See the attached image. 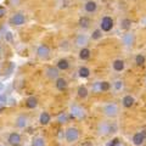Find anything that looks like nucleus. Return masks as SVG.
Returning a JSON list of instances; mask_svg holds the SVG:
<instances>
[{
	"label": "nucleus",
	"mask_w": 146,
	"mask_h": 146,
	"mask_svg": "<svg viewBox=\"0 0 146 146\" xmlns=\"http://www.w3.org/2000/svg\"><path fill=\"white\" fill-rule=\"evenodd\" d=\"M4 86H5V85H4V83H0V93L4 90Z\"/></svg>",
	"instance_id": "obj_39"
},
{
	"label": "nucleus",
	"mask_w": 146,
	"mask_h": 146,
	"mask_svg": "<svg viewBox=\"0 0 146 146\" xmlns=\"http://www.w3.org/2000/svg\"><path fill=\"white\" fill-rule=\"evenodd\" d=\"M61 49H63V50H67V49H68V43L66 42V40L61 43Z\"/></svg>",
	"instance_id": "obj_37"
},
{
	"label": "nucleus",
	"mask_w": 146,
	"mask_h": 146,
	"mask_svg": "<svg viewBox=\"0 0 146 146\" xmlns=\"http://www.w3.org/2000/svg\"><path fill=\"white\" fill-rule=\"evenodd\" d=\"M55 86H56V89L58 91H65L68 88V83H67V80L65 78L58 77L57 79H55Z\"/></svg>",
	"instance_id": "obj_14"
},
{
	"label": "nucleus",
	"mask_w": 146,
	"mask_h": 146,
	"mask_svg": "<svg viewBox=\"0 0 146 146\" xmlns=\"http://www.w3.org/2000/svg\"><path fill=\"white\" fill-rule=\"evenodd\" d=\"M117 146H125V145H124V144H121V143H118V145H117Z\"/></svg>",
	"instance_id": "obj_40"
},
{
	"label": "nucleus",
	"mask_w": 146,
	"mask_h": 146,
	"mask_svg": "<svg viewBox=\"0 0 146 146\" xmlns=\"http://www.w3.org/2000/svg\"><path fill=\"white\" fill-rule=\"evenodd\" d=\"M134 102H135V100L131 95H125V96L122 99V105H123V107H125V108H130L134 105Z\"/></svg>",
	"instance_id": "obj_19"
},
{
	"label": "nucleus",
	"mask_w": 146,
	"mask_h": 146,
	"mask_svg": "<svg viewBox=\"0 0 146 146\" xmlns=\"http://www.w3.org/2000/svg\"><path fill=\"white\" fill-rule=\"evenodd\" d=\"M112 68L116 72H122L125 68V62L123 60H121V58H117V60H115L112 62Z\"/></svg>",
	"instance_id": "obj_17"
},
{
	"label": "nucleus",
	"mask_w": 146,
	"mask_h": 146,
	"mask_svg": "<svg viewBox=\"0 0 146 146\" xmlns=\"http://www.w3.org/2000/svg\"><path fill=\"white\" fill-rule=\"evenodd\" d=\"M115 27V21L111 16H104L100 21V29L102 32H111Z\"/></svg>",
	"instance_id": "obj_5"
},
{
	"label": "nucleus",
	"mask_w": 146,
	"mask_h": 146,
	"mask_svg": "<svg viewBox=\"0 0 146 146\" xmlns=\"http://www.w3.org/2000/svg\"><path fill=\"white\" fill-rule=\"evenodd\" d=\"M7 5L11 7L18 6V5H21V0H7Z\"/></svg>",
	"instance_id": "obj_32"
},
{
	"label": "nucleus",
	"mask_w": 146,
	"mask_h": 146,
	"mask_svg": "<svg viewBox=\"0 0 146 146\" xmlns=\"http://www.w3.org/2000/svg\"><path fill=\"white\" fill-rule=\"evenodd\" d=\"M32 146H46V143L42 136H35L32 139Z\"/></svg>",
	"instance_id": "obj_26"
},
{
	"label": "nucleus",
	"mask_w": 146,
	"mask_h": 146,
	"mask_svg": "<svg viewBox=\"0 0 146 146\" xmlns=\"http://www.w3.org/2000/svg\"><path fill=\"white\" fill-rule=\"evenodd\" d=\"M78 76L80 77V78H83V79L89 78L90 77V70L88 67H85V66H82L78 70Z\"/></svg>",
	"instance_id": "obj_23"
},
{
	"label": "nucleus",
	"mask_w": 146,
	"mask_h": 146,
	"mask_svg": "<svg viewBox=\"0 0 146 146\" xmlns=\"http://www.w3.org/2000/svg\"><path fill=\"white\" fill-rule=\"evenodd\" d=\"M74 44L78 48H85L89 44V36L86 34H78L74 40Z\"/></svg>",
	"instance_id": "obj_11"
},
{
	"label": "nucleus",
	"mask_w": 146,
	"mask_h": 146,
	"mask_svg": "<svg viewBox=\"0 0 146 146\" xmlns=\"http://www.w3.org/2000/svg\"><path fill=\"white\" fill-rule=\"evenodd\" d=\"M91 56V51H90V49L88 48H80V51H79V58L82 61H86V60H89Z\"/></svg>",
	"instance_id": "obj_21"
},
{
	"label": "nucleus",
	"mask_w": 146,
	"mask_h": 146,
	"mask_svg": "<svg viewBox=\"0 0 146 146\" xmlns=\"http://www.w3.org/2000/svg\"><path fill=\"white\" fill-rule=\"evenodd\" d=\"M0 39H1V33H0Z\"/></svg>",
	"instance_id": "obj_42"
},
{
	"label": "nucleus",
	"mask_w": 146,
	"mask_h": 146,
	"mask_svg": "<svg viewBox=\"0 0 146 146\" xmlns=\"http://www.w3.org/2000/svg\"><path fill=\"white\" fill-rule=\"evenodd\" d=\"M6 13H7L6 7H5V6H3V5H0V18L5 17V16H6Z\"/></svg>",
	"instance_id": "obj_34"
},
{
	"label": "nucleus",
	"mask_w": 146,
	"mask_h": 146,
	"mask_svg": "<svg viewBox=\"0 0 146 146\" xmlns=\"http://www.w3.org/2000/svg\"><path fill=\"white\" fill-rule=\"evenodd\" d=\"M65 138L68 144H74L79 140V130L76 127H70L67 128L65 131Z\"/></svg>",
	"instance_id": "obj_3"
},
{
	"label": "nucleus",
	"mask_w": 146,
	"mask_h": 146,
	"mask_svg": "<svg viewBox=\"0 0 146 146\" xmlns=\"http://www.w3.org/2000/svg\"><path fill=\"white\" fill-rule=\"evenodd\" d=\"M110 89H111V84L108 82H100V91L105 93V91H108Z\"/></svg>",
	"instance_id": "obj_29"
},
{
	"label": "nucleus",
	"mask_w": 146,
	"mask_h": 146,
	"mask_svg": "<svg viewBox=\"0 0 146 146\" xmlns=\"http://www.w3.org/2000/svg\"><path fill=\"white\" fill-rule=\"evenodd\" d=\"M70 61L67 58H60L56 63V67L58 68V71H67L70 68Z\"/></svg>",
	"instance_id": "obj_18"
},
{
	"label": "nucleus",
	"mask_w": 146,
	"mask_h": 146,
	"mask_svg": "<svg viewBox=\"0 0 146 146\" xmlns=\"http://www.w3.org/2000/svg\"><path fill=\"white\" fill-rule=\"evenodd\" d=\"M84 10L86 13H95L98 11V3L95 0H88L84 4Z\"/></svg>",
	"instance_id": "obj_12"
},
{
	"label": "nucleus",
	"mask_w": 146,
	"mask_h": 146,
	"mask_svg": "<svg viewBox=\"0 0 146 146\" xmlns=\"http://www.w3.org/2000/svg\"><path fill=\"white\" fill-rule=\"evenodd\" d=\"M7 143L10 144L11 146H18L21 144V135L18 133H11L10 135L7 136Z\"/></svg>",
	"instance_id": "obj_13"
},
{
	"label": "nucleus",
	"mask_w": 146,
	"mask_h": 146,
	"mask_svg": "<svg viewBox=\"0 0 146 146\" xmlns=\"http://www.w3.org/2000/svg\"><path fill=\"white\" fill-rule=\"evenodd\" d=\"M78 25L82 29H89L90 28V26H91V20H90V17L88 16H82L79 18V21H78Z\"/></svg>",
	"instance_id": "obj_15"
},
{
	"label": "nucleus",
	"mask_w": 146,
	"mask_h": 146,
	"mask_svg": "<svg viewBox=\"0 0 146 146\" xmlns=\"http://www.w3.org/2000/svg\"><path fill=\"white\" fill-rule=\"evenodd\" d=\"M36 56H38L40 60L46 61L50 58V48L46 44H40L38 49H36Z\"/></svg>",
	"instance_id": "obj_6"
},
{
	"label": "nucleus",
	"mask_w": 146,
	"mask_h": 146,
	"mask_svg": "<svg viewBox=\"0 0 146 146\" xmlns=\"http://www.w3.org/2000/svg\"><path fill=\"white\" fill-rule=\"evenodd\" d=\"M145 135L141 133V131H139V133H135L133 135V139H131V141H133V144L135 146H141L144 144V141H145Z\"/></svg>",
	"instance_id": "obj_16"
},
{
	"label": "nucleus",
	"mask_w": 146,
	"mask_h": 146,
	"mask_svg": "<svg viewBox=\"0 0 146 146\" xmlns=\"http://www.w3.org/2000/svg\"><path fill=\"white\" fill-rule=\"evenodd\" d=\"M7 102V96L5 94H0V108H3V106H5Z\"/></svg>",
	"instance_id": "obj_31"
},
{
	"label": "nucleus",
	"mask_w": 146,
	"mask_h": 146,
	"mask_svg": "<svg viewBox=\"0 0 146 146\" xmlns=\"http://www.w3.org/2000/svg\"><path fill=\"white\" fill-rule=\"evenodd\" d=\"M122 44L127 48H131L135 44V34L133 32H125L122 36Z\"/></svg>",
	"instance_id": "obj_8"
},
{
	"label": "nucleus",
	"mask_w": 146,
	"mask_h": 146,
	"mask_svg": "<svg viewBox=\"0 0 146 146\" xmlns=\"http://www.w3.org/2000/svg\"><path fill=\"white\" fill-rule=\"evenodd\" d=\"M77 93H78V98L85 99L86 96H88L89 91H88V89H86L85 85H79V86H78V90H77Z\"/></svg>",
	"instance_id": "obj_25"
},
{
	"label": "nucleus",
	"mask_w": 146,
	"mask_h": 146,
	"mask_svg": "<svg viewBox=\"0 0 146 146\" xmlns=\"http://www.w3.org/2000/svg\"><path fill=\"white\" fill-rule=\"evenodd\" d=\"M0 54H1V45H0Z\"/></svg>",
	"instance_id": "obj_41"
},
{
	"label": "nucleus",
	"mask_w": 146,
	"mask_h": 146,
	"mask_svg": "<svg viewBox=\"0 0 146 146\" xmlns=\"http://www.w3.org/2000/svg\"><path fill=\"white\" fill-rule=\"evenodd\" d=\"M5 38H6L7 42H12V34L10 33V32H7V33L5 34Z\"/></svg>",
	"instance_id": "obj_36"
},
{
	"label": "nucleus",
	"mask_w": 146,
	"mask_h": 146,
	"mask_svg": "<svg viewBox=\"0 0 146 146\" xmlns=\"http://www.w3.org/2000/svg\"><path fill=\"white\" fill-rule=\"evenodd\" d=\"M82 146H93V144H91L90 141H85V143L82 144Z\"/></svg>",
	"instance_id": "obj_38"
},
{
	"label": "nucleus",
	"mask_w": 146,
	"mask_h": 146,
	"mask_svg": "<svg viewBox=\"0 0 146 146\" xmlns=\"http://www.w3.org/2000/svg\"><path fill=\"white\" fill-rule=\"evenodd\" d=\"M71 117L77 118V119H83L85 117V111L84 108H82L79 105H72L71 106Z\"/></svg>",
	"instance_id": "obj_7"
},
{
	"label": "nucleus",
	"mask_w": 146,
	"mask_h": 146,
	"mask_svg": "<svg viewBox=\"0 0 146 146\" xmlns=\"http://www.w3.org/2000/svg\"><path fill=\"white\" fill-rule=\"evenodd\" d=\"M145 62H146V57L143 54H138L135 56V65L136 66H144Z\"/></svg>",
	"instance_id": "obj_27"
},
{
	"label": "nucleus",
	"mask_w": 146,
	"mask_h": 146,
	"mask_svg": "<svg viewBox=\"0 0 146 146\" xmlns=\"http://www.w3.org/2000/svg\"><path fill=\"white\" fill-rule=\"evenodd\" d=\"M68 121V115L66 112H62V113H60L58 115V117H57V122L60 123V124H63V123H66Z\"/></svg>",
	"instance_id": "obj_30"
},
{
	"label": "nucleus",
	"mask_w": 146,
	"mask_h": 146,
	"mask_svg": "<svg viewBox=\"0 0 146 146\" xmlns=\"http://www.w3.org/2000/svg\"><path fill=\"white\" fill-rule=\"evenodd\" d=\"M131 23H133V22H131V20L130 18H123V20L121 21V29H123V31H129L130 29V27H131Z\"/></svg>",
	"instance_id": "obj_24"
},
{
	"label": "nucleus",
	"mask_w": 146,
	"mask_h": 146,
	"mask_svg": "<svg viewBox=\"0 0 146 146\" xmlns=\"http://www.w3.org/2000/svg\"><path fill=\"white\" fill-rule=\"evenodd\" d=\"M113 86H115V89H116V90L119 91V90L123 89V82H122V80H116V82H115V84H113Z\"/></svg>",
	"instance_id": "obj_33"
},
{
	"label": "nucleus",
	"mask_w": 146,
	"mask_h": 146,
	"mask_svg": "<svg viewBox=\"0 0 146 146\" xmlns=\"http://www.w3.org/2000/svg\"><path fill=\"white\" fill-rule=\"evenodd\" d=\"M96 131L100 136H108L112 133H116L117 131V125L115 123H111L107 121H101V122H99V124L96 127Z\"/></svg>",
	"instance_id": "obj_1"
},
{
	"label": "nucleus",
	"mask_w": 146,
	"mask_h": 146,
	"mask_svg": "<svg viewBox=\"0 0 146 146\" xmlns=\"http://www.w3.org/2000/svg\"><path fill=\"white\" fill-rule=\"evenodd\" d=\"M118 143H119V139H118V138H115V139H112L111 141H108L106 146H117Z\"/></svg>",
	"instance_id": "obj_35"
},
{
	"label": "nucleus",
	"mask_w": 146,
	"mask_h": 146,
	"mask_svg": "<svg viewBox=\"0 0 146 146\" xmlns=\"http://www.w3.org/2000/svg\"><path fill=\"white\" fill-rule=\"evenodd\" d=\"M50 121H51V116H50L49 112H42L39 116V123L42 125H48Z\"/></svg>",
	"instance_id": "obj_20"
},
{
	"label": "nucleus",
	"mask_w": 146,
	"mask_h": 146,
	"mask_svg": "<svg viewBox=\"0 0 146 146\" xmlns=\"http://www.w3.org/2000/svg\"><path fill=\"white\" fill-rule=\"evenodd\" d=\"M26 106L31 108V110H34L38 107V99L34 98V96H29L28 99L26 100Z\"/></svg>",
	"instance_id": "obj_22"
},
{
	"label": "nucleus",
	"mask_w": 146,
	"mask_h": 146,
	"mask_svg": "<svg viewBox=\"0 0 146 146\" xmlns=\"http://www.w3.org/2000/svg\"><path fill=\"white\" fill-rule=\"evenodd\" d=\"M26 15L23 12H15L13 15L9 18V25L13 27H20L26 23Z\"/></svg>",
	"instance_id": "obj_4"
},
{
	"label": "nucleus",
	"mask_w": 146,
	"mask_h": 146,
	"mask_svg": "<svg viewBox=\"0 0 146 146\" xmlns=\"http://www.w3.org/2000/svg\"><path fill=\"white\" fill-rule=\"evenodd\" d=\"M102 38V31L101 29H95L93 31V34H91V39L93 40H100Z\"/></svg>",
	"instance_id": "obj_28"
},
{
	"label": "nucleus",
	"mask_w": 146,
	"mask_h": 146,
	"mask_svg": "<svg viewBox=\"0 0 146 146\" xmlns=\"http://www.w3.org/2000/svg\"><path fill=\"white\" fill-rule=\"evenodd\" d=\"M45 76L48 77L49 79H57L58 76H60V71H58L57 67H54V66H46L45 68Z\"/></svg>",
	"instance_id": "obj_9"
},
{
	"label": "nucleus",
	"mask_w": 146,
	"mask_h": 146,
	"mask_svg": "<svg viewBox=\"0 0 146 146\" xmlns=\"http://www.w3.org/2000/svg\"><path fill=\"white\" fill-rule=\"evenodd\" d=\"M28 125V117L25 115H20L15 118V127L18 129H25Z\"/></svg>",
	"instance_id": "obj_10"
},
{
	"label": "nucleus",
	"mask_w": 146,
	"mask_h": 146,
	"mask_svg": "<svg viewBox=\"0 0 146 146\" xmlns=\"http://www.w3.org/2000/svg\"><path fill=\"white\" fill-rule=\"evenodd\" d=\"M119 112H121V108L115 102L107 104V105H105V106L102 107L104 116L107 117V118H116L118 115H119Z\"/></svg>",
	"instance_id": "obj_2"
}]
</instances>
